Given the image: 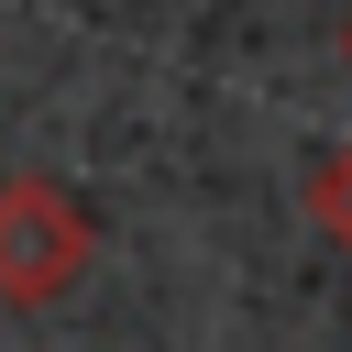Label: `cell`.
<instances>
[{
	"label": "cell",
	"instance_id": "obj_1",
	"mask_svg": "<svg viewBox=\"0 0 352 352\" xmlns=\"http://www.w3.org/2000/svg\"><path fill=\"white\" fill-rule=\"evenodd\" d=\"M77 264H88L77 198H55L44 176H11V187H0V297H11V308H44V297L77 286Z\"/></svg>",
	"mask_w": 352,
	"mask_h": 352
},
{
	"label": "cell",
	"instance_id": "obj_2",
	"mask_svg": "<svg viewBox=\"0 0 352 352\" xmlns=\"http://www.w3.org/2000/svg\"><path fill=\"white\" fill-rule=\"evenodd\" d=\"M308 220H319L330 242H352V143H341V154L308 176Z\"/></svg>",
	"mask_w": 352,
	"mask_h": 352
}]
</instances>
